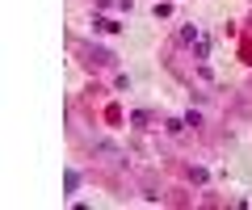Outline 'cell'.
Wrapping results in <instances>:
<instances>
[{
	"label": "cell",
	"instance_id": "1",
	"mask_svg": "<svg viewBox=\"0 0 252 210\" xmlns=\"http://www.w3.org/2000/svg\"><path fill=\"white\" fill-rule=\"evenodd\" d=\"M84 55H89V59H84L89 67H114V55H109V51H101V46H89Z\"/></svg>",
	"mask_w": 252,
	"mask_h": 210
},
{
	"label": "cell",
	"instance_id": "2",
	"mask_svg": "<svg viewBox=\"0 0 252 210\" xmlns=\"http://www.w3.org/2000/svg\"><path fill=\"white\" fill-rule=\"evenodd\" d=\"M80 189V173H76V168H67V193H76Z\"/></svg>",
	"mask_w": 252,
	"mask_h": 210
}]
</instances>
